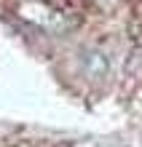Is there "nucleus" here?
<instances>
[{"mask_svg": "<svg viewBox=\"0 0 142 147\" xmlns=\"http://www.w3.org/2000/svg\"><path fill=\"white\" fill-rule=\"evenodd\" d=\"M81 67H83V75L86 78H105L110 70V62H107V56L102 54V51H83V56H81Z\"/></svg>", "mask_w": 142, "mask_h": 147, "instance_id": "1", "label": "nucleus"}]
</instances>
